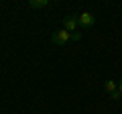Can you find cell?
Instances as JSON below:
<instances>
[{
	"instance_id": "cell-1",
	"label": "cell",
	"mask_w": 122,
	"mask_h": 114,
	"mask_svg": "<svg viewBox=\"0 0 122 114\" xmlns=\"http://www.w3.org/2000/svg\"><path fill=\"white\" fill-rule=\"evenodd\" d=\"M51 41H53V45H57V47H63V45H67L69 41H73V33L65 31V29H59V31L53 33Z\"/></svg>"
},
{
	"instance_id": "cell-2",
	"label": "cell",
	"mask_w": 122,
	"mask_h": 114,
	"mask_svg": "<svg viewBox=\"0 0 122 114\" xmlns=\"http://www.w3.org/2000/svg\"><path fill=\"white\" fill-rule=\"evenodd\" d=\"M77 22H79V26H81L83 31H87V29H92V26H94L96 16H94L92 12H79V14H77Z\"/></svg>"
},
{
	"instance_id": "cell-3",
	"label": "cell",
	"mask_w": 122,
	"mask_h": 114,
	"mask_svg": "<svg viewBox=\"0 0 122 114\" xmlns=\"http://www.w3.org/2000/svg\"><path fill=\"white\" fill-rule=\"evenodd\" d=\"M77 26H79V22H77V14H69V16L63 18V29H65V31H69V33H77Z\"/></svg>"
},
{
	"instance_id": "cell-4",
	"label": "cell",
	"mask_w": 122,
	"mask_h": 114,
	"mask_svg": "<svg viewBox=\"0 0 122 114\" xmlns=\"http://www.w3.org/2000/svg\"><path fill=\"white\" fill-rule=\"evenodd\" d=\"M29 6H30V8L41 10V8H47V6H49V0H29Z\"/></svg>"
},
{
	"instance_id": "cell-5",
	"label": "cell",
	"mask_w": 122,
	"mask_h": 114,
	"mask_svg": "<svg viewBox=\"0 0 122 114\" xmlns=\"http://www.w3.org/2000/svg\"><path fill=\"white\" fill-rule=\"evenodd\" d=\"M104 90L108 94L116 92V90H118V82H114V79H106V82H104Z\"/></svg>"
},
{
	"instance_id": "cell-6",
	"label": "cell",
	"mask_w": 122,
	"mask_h": 114,
	"mask_svg": "<svg viewBox=\"0 0 122 114\" xmlns=\"http://www.w3.org/2000/svg\"><path fill=\"white\" fill-rule=\"evenodd\" d=\"M110 98L118 102V100H122V94H120V92H118V90H116V92H112V94H110Z\"/></svg>"
},
{
	"instance_id": "cell-7",
	"label": "cell",
	"mask_w": 122,
	"mask_h": 114,
	"mask_svg": "<svg viewBox=\"0 0 122 114\" xmlns=\"http://www.w3.org/2000/svg\"><path fill=\"white\" fill-rule=\"evenodd\" d=\"M81 39V33H73V41H79Z\"/></svg>"
},
{
	"instance_id": "cell-8",
	"label": "cell",
	"mask_w": 122,
	"mask_h": 114,
	"mask_svg": "<svg viewBox=\"0 0 122 114\" xmlns=\"http://www.w3.org/2000/svg\"><path fill=\"white\" fill-rule=\"evenodd\" d=\"M118 92L122 94V79H120V82H118Z\"/></svg>"
}]
</instances>
